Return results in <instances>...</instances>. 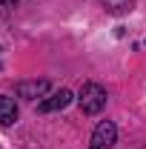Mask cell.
<instances>
[{"label":"cell","instance_id":"obj_1","mask_svg":"<svg viewBox=\"0 0 146 149\" xmlns=\"http://www.w3.org/2000/svg\"><path fill=\"white\" fill-rule=\"evenodd\" d=\"M106 100H109V95L106 89L100 86V83H83L80 86V95H77V103H80V109L83 115H100L103 106H106Z\"/></svg>","mask_w":146,"mask_h":149},{"label":"cell","instance_id":"obj_2","mask_svg":"<svg viewBox=\"0 0 146 149\" xmlns=\"http://www.w3.org/2000/svg\"><path fill=\"white\" fill-rule=\"evenodd\" d=\"M115 141H117V126H115L112 120H100V123L95 126V132H92L89 149H112Z\"/></svg>","mask_w":146,"mask_h":149},{"label":"cell","instance_id":"obj_3","mask_svg":"<svg viewBox=\"0 0 146 149\" xmlns=\"http://www.w3.org/2000/svg\"><path fill=\"white\" fill-rule=\"evenodd\" d=\"M74 95L69 92V89H57L55 95H49V97H43L40 103H37V109L43 112V115H49V112H63L69 103H72Z\"/></svg>","mask_w":146,"mask_h":149},{"label":"cell","instance_id":"obj_4","mask_svg":"<svg viewBox=\"0 0 146 149\" xmlns=\"http://www.w3.org/2000/svg\"><path fill=\"white\" fill-rule=\"evenodd\" d=\"M46 92H49V80H23V83H17V95L26 97V100L43 97Z\"/></svg>","mask_w":146,"mask_h":149},{"label":"cell","instance_id":"obj_5","mask_svg":"<svg viewBox=\"0 0 146 149\" xmlns=\"http://www.w3.org/2000/svg\"><path fill=\"white\" fill-rule=\"evenodd\" d=\"M17 120V103H15V97H0V126H12Z\"/></svg>","mask_w":146,"mask_h":149},{"label":"cell","instance_id":"obj_6","mask_svg":"<svg viewBox=\"0 0 146 149\" xmlns=\"http://www.w3.org/2000/svg\"><path fill=\"white\" fill-rule=\"evenodd\" d=\"M103 3V9L109 12V15H129L132 9H135V0H100Z\"/></svg>","mask_w":146,"mask_h":149},{"label":"cell","instance_id":"obj_7","mask_svg":"<svg viewBox=\"0 0 146 149\" xmlns=\"http://www.w3.org/2000/svg\"><path fill=\"white\" fill-rule=\"evenodd\" d=\"M17 3H20V0H0V6H3V9H15Z\"/></svg>","mask_w":146,"mask_h":149}]
</instances>
